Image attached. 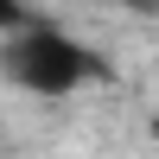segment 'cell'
<instances>
[{"mask_svg":"<svg viewBox=\"0 0 159 159\" xmlns=\"http://www.w3.org/2000/svg\"><path fill=\"white\" fill-rule=\"evenodd\" d=\"M19 25H25V7H19V0H0V38L19 32Z\"/></svg>","mask_w":159,"mask_h":159,"instance_id":"7a4b0ae2","label":"cell"},{"mask_svg":"<svg viewBox=\"0 0 159 159\" xmlns=\"http://www.w3.org/2000/svg\"><path fill=\"white\" fill-rule=\"evenodd\" d=\"M0 70H7L13 89H32V96H70V89H83V83L102 76V57H96L89 45H76L64 25L25 19L19 32H7V45H0Z\"/></svg>","mask_w":159,"mask_h":159,"instance_id":"6da1fadb","label":"cell"}]
</instances>
